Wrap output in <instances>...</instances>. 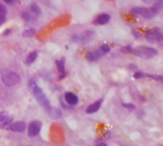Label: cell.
<instances>
[{
	"mask_svg": "<svg viewBox=\"0 0 163 146\" xmlns=\"http://www.w3.org/2000/svg\"><path fill=\"white\" fill-rule=\"evenodd\" d=\"M144 77L151 78V79H155V80H158V82H163V76H161V75H149V74H143V78H144Z\"/></svg>",
	"mask_w": 163,
	"mask_h": 146,
	"instance_id": "17",
	"label": "cell"
},
{
	"mask_svg": "<svg viewBox=\"0 0 163 146\" xmlns=\"http://www.w3.org/2000/svg\"><path fill=\"white\" fill-rule=\"evenodd\" d=\"M124 106H125V107H127V108H128V109H131V111H132V109H134V108H135V107H134L133 105H131V104H125V105H124Z\"/></svg>",
	"mask_w": 163,
	"mask_h": 146,
	"instance_id": "23",
	"label": "cell"
},
{
	"mask_svg": "<svg viewBox=\"0 0 163 146\" xmlns=\"http://www.w3.org/2000/svg\"><path fill=\"white\" fill-rule=\"evenodd\" d=\"M37 56H38V54H37V51H32V53H30L28 56H27V58H26V64H32L34 61L36 60V58H37Z\"/></svg>",
	"mask_w": 163,
	"mask_h": 146,
	"instance_id": "15",
	"label": "cell"
},
{
	"mask_svg": "<svg viewBox=\"0 0 163 146\" xmlns=\"http://www.w3.org/2000/svg\"><path fill=\"white\" fill-rule=\"evenodd\" d=\"M1 78H2L3 84L6 86H8V87L17 85L20 82V76L15 72H3Z\"/></svg>",
	"mask_w": 163,
	"mask_h": 146,
	"instance_id": "3",
	"label": "cell"
},
{
	"mask_svg": "<svg viewBox=\"0 0 163 146\" xmlns=\"http://www.w3.org/2000/svg\"><path fill=\"white\" fill-rule=\"evenodd\" d=\"M131 12L135 16H140L143 17V18L150 19L152 17L155 16L154 11H153L152 8H143V7H137V8H133L131 10Z\"/></svg>",
	"mask_w": 163,
	"mask_h": 146,
	"instance_id": "4",
	"label": "cell"
},
{
	"mask_svg": "<svg viewBox=\"0 0 163 146\" xmlns=\"http://www.w3.org/2000/svg\"><path fill=\"white\" fill-rule=\"evenodd\" d=\"M162 6H163V0H155V2L154 5L151 7V8L153 9V11H154V13L156 15V13L160 11V9L162 8Z\"/></svg>",
	"mask_w": 163,
	"mask_h": 146,
	"instance_id": "14",
	"label": "cell"
},
{
	"mask_svg": "<svg viewBox=\"0 0 163 146\" xmlns=\"http://www.w3.org/2000/svg\"><path fill=\"white\" fill-rule=\"evenodd\" d=\"M102 101H103L99 99V101H96L95 103L91 104V105L87 107V109H86V113H87V114H93V113H96L97 111L99 109V107H101Z\"/></svg>",
	"mask_w": 163,
	"mask_h": 146,
	"instance_id": "11",
	"label": "cell"
},
{
	"mask_svg": "<svg viewBox=\"0 0 163 146\" xmlns=\"http://www.w3.org/2000/svg\"><path fill=\"white\" fill-rule=\"evenodd\" d=\"M6 13H7V10H6V7L0 3V25L3 24L6 19Z\"/></svg>",
	"mask_w": 163,
	"mask_h": 146,
	"instance_id": "16",
	"label": "cell"
},
{
	"mask_svg": "<svg viewBox=\"0 0 163 146\" xmlns=\"http://www.w3.org/2000/svg\"><path fill=\"white\" fill-rule=\"evenodd\" d=\"M40 130H41V122L39 120H32L29 125H28V135L34 137L39 134Z\"/></svg>",
	"mask_w": 163,
	"mask_h": 146,
	"instance_id": "6",
	"label": "cell"
},
{
	"mask_svg": "<svg viewBox=\"0 0 163 146\" xmlns=\"http://www.w3.org/2000/svg\"><path fill=\"white\" fill-rule=\"evenodd\" d=\"M5 1H6V2H8V3H11V2L13 1V0H5Z\"/></svg>",
	"mask_w": 163,
	"mask_h": 146,
	"instance_id": "24",
	"label": "cell"
},
{
	"mask_svg": "<svg viewBox=\"0 0 163 146\" xmlns=\"http://www.w3.org/2000/svg\"><path fill=\"white\" fill-rule=\"evenodd\" d=\"M32 87V93H34V96H35V98L37 99L38 103L41 105V106L44 107V108L46 109V112L48 111L49 108H50V103H49L48 98L46 97V95L44 94V92L41 89H40L39 87H38L37 85H34L31 86Z\"/></svg>",
	"mask_w": 163,
	"mask_h": 146,
	"instance_id": "2",
	"label": "cell"
},
{
	"mask_svg": "<svg viewBox=\"0 0 163 146\" xmlns=\"http://www.w3.org/2000/svg\"><path fill=\"white\" fill-rule=\"evenodd\" d=\"M131 53H133L134 55H137L142 58H152V57L158 55V50L154 49L152 47H145V46H141V47L134 48L132 49Z\"/></svg>",
	"mask_w": 163,
	"mask_h": 146,
	"instance_id": "1",
	"label": "cell"
},
{
	"mask_svg": "<svg viewBox=\"0 0 163 146\" xmlns=\"http://www.w3.org/2000/svg\"><path fill=\"white\" fill-rule=\"evenodd\" d=\"M47 113H48V115L51 118H59V117L62 116V112L58 108H56V107H50L47 111Z\"/></svg>",
	"mask_w": 163,
	"mask_h": 146,
	"instance_id": "13",
	"label": "cell"
},
{
	"mask_svg": "<svg viewBox=\"0 0 163 146\" xmlns=\"http://www.w3.org/2000/svg\"><path fill=\"white\" fill-rule=\"evenodd\" d=\"M30 11H31L35 16H38L40 13V9H39V7L38 6H36V5H31V7H30Z\"/></svg>",
	"mask_w": 163,
	"mask_h": 146,
	"instance_id": "18",
	"label": "cell"
},
{
	"mask_svg": "<svg viewBox=\"0 0 163 146\" xmlns=\"http://www.w3.org/2000/svg\"><path fill=\"white\" fill-rule=\"evenodd\" d=\"M10 123H11V118L9 117V118H7V120H5V122H2L1 123V125H0V127H6V126H8V125H10Z\"/></svg>",
	"mask_w": 163,
	"mask_h": 146,
	"instance_id": "22",
	"label": "cell"
},
{
	"mask_svg": "<svg viewBox=\"0 0 163 146\" xmlns=\"http://www.w3.org/2000/svg\"><path fill=\"white\" fill-rule=\"evenodd\" d=\"M7 118H9V116L7 115V113H6V112H1V113H0V122H1V123L5 122Z\"/></svg>",
	"mask_w": 163,
	"mask_h": 146,
	"instance_id": "21",
	"label": "cell"
},
{
	"mask_svg": "<svg viewBox=\"0 0 163 146\" xmlns=\"http://www.w3.org/2000/svg\"><path fill=\"white\" fill-rule=\"evenodd\" d=\"M97 146H107V145H106V144H103V143H102V144H99V145H97Z\"/></svg>",
	"mask_w": 163,
	"mask_h": 146,
	"instance_id": "25",
	"label": "cell"
},
{
	"mask_svg": "<svg viewBox=\"0 0 163 146\" xmlns=\"http://www.w3.org/2000/svg\"><path fill=\"white\" fill-rule=\"evenodd\" d=\"M56 65L58 67L59 72V79H63L65 77V59H59L56 61Z\"/></svg>",
	"mask_w": 163,
	"mask_h": 146,
	"instance_id": "12",
	"label": "cell"
},
{
	"mask_svg": "<svg viewBox=\"0 0 163 146\" xmlns=\"http://www.w3.org/2000/svg\"><path fill=\"white\" fill-rule=\"evenodd\" d=\"M102 56H104V54L102 53L101 49H97V50L87 53V55H86V59H87L88 61H96L97 59H99Z\"/></svg>",
	"mask_w": 163,
	"mask_h": 146,
	"instance_id": "7",
	"label": "cell"
},
{
	"mask_svg": "<svg viewBox=\"0 0 163 146\" xmlns=\"http://www.w3.org/2000/svg\"><path fill=\"white\" fill-rule=\"evenodd\" d=\"M9 130H12V132L22 133V132H25V130H26V124L24 122H15L9 125Z\"/></svg>",
	"mask_w": 163,
	"mask_h": 146,
	"instance_id": "8",
	"label": "cell"
},
{
	"mask_svg": "<svg viewBox=\"0 0 163 146\" xmlns=\"http://www.w3.org/2000/svg\"><path fill=\"white\" fill-rule=\"evenodd\" d=\"M145 37L149 41L152 43H159L161 45H163V32L160 31L158 29H151L146 32Z\"/></svg>",
	"mask_w": 163,
	"mask_h": 146,
	"instance_id": "5",
	"label": "cell"
},
{
	"mask_svg": "<svg viewBox=\"0 0 163 146\" xmlns=\"http://www.w3.org/2000/svg\"><path fill=\"white\" fill-rule=\"evenodd\" d=\"M99 49H101L102 53L104 54V55H106V54L108 53V51H110V47H108V46H107V45H103V46H101V47H99Z\"/></svg>",
	"mask_w": 163,
	"mask_h": 146,
	"instance_id": "20",
	"label": "cell"
},
{
	"mask_svg": "<svg viewBox=\"0 0 163 146\" xmlns=\"http://www.w3.org/2000/svg\"><path fill=\"white\" fill-rule=\"evenodd\" d=\"M110 15H107V13H102L99 16H97L96 18L94 19V24L95 25H105L107 22L110 21Z\"/></svg>",
	"mask_w": 163,
	"mask_h": 146,
	"instance_id": "9",
	"label": "cell"
},
{
	"mask_svg": "<svg viewBox=\"0 0 163 146\" xmlns=\"http://www.w3.org/2000/svg\"><path fill=\"white\" fill-rule=\"evenodd\" d=\"M34 34H35V30H34V29L25 30V31H24V36H25V37H31V36H34Z\"/></svg>",
	"mask_w": 163,
	"mask_h": 146,
	"instance_id": "19",
	"label": "cell"
},
{
	"mask_svg": "<svg viewBox=\"0 0 163 146\" xmlns=\"http://www.w3.org/2000/svg\"><path fill=\"white\" fill-rule=\"evenodd\" d=\"M65 101H66V103L68 105L74 106V105H76L78 103V97L73 93H66L65 94Z\"/></svg>",
	"mask_w": 163,
	"mask_h": 146,
	"instance_id": "10",
	"label": "cell"
}]
</instances>
